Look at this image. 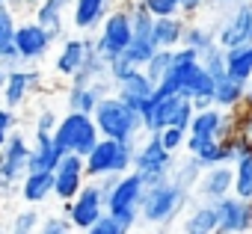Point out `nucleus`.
Masks as SVG:
<instances>
[{
  "mask_svg": "<svg viewBox=\"0 0 252 234\" xmlns=\"http://www.w3.org/2000/svg\"><path fill=\"white\" fill-rule=\"evenodd\" d=\"M57 125H60V113H57L54 107H42V110L36 113V119H33V134H48V137H54Z\"/></svg>",
  "mask_w": 252,
  "mask_h": 234,
  "instance_id": "nucleus-37",
  "label": "nucleus"
},
{
  "mask_svg": "<svg viewBox=\"0 0 252 234\" xmlns=\"http://www.w3.org/2000/svg\"><path fill=\"white\" fill-rule=\"evenodd\" d=\"M30 137L18 128L0 148V184L6 190L18 187L21 178L27 175V166H30Z\"/></svg>",
  "mask_w": 252,
  "mask_h": 234,
  "instance_id": "nucleus-11",
  "label": "nucleus"
},
{
  "mask_svg": "<svg viewBox=\"0 0 252 234\" xmlns=\"http://www.w3.org/2000/svg\"><path fill=\"white\" fill-rule=\"evenodd\" d=\"M36 3H39V0H21V9H24V6H27V9H33Z\"/></svg>",
  "mask_w": 252,
  "mask_h": 234,
  "instance_id": "nucleus-49",
  "label": "nucleus"
},
{
  "mask_svg": "<svg viewBox=\"0 0 252 234\" xmlns=\"http://www.w3.org/2000/svg\"><path fill=\"white\" fill-rule=\"evenodd\" d=\"M175 104H178V95H163V92H158V86H155V95H152V98L146 101V107L140 110V116H143V131H146V134L163 131V128L169 125V119H172Z\"/></svg>",
  "mask_w": 252,
  "mask_h": 234,
  "instance_id": "nucleus-22",
  "label": "nucleus"
},
{
  "mask_svg": "<svg viewBox=\"0 0 252 234\" xmlns=\"http://www.w3.org/2000/svg\"><path fill=\"white\" fill-rule=\"evenodd\" d=\"M39 222H42V210H36L33 205H27L24 210H18L12 216L9 234H36L39 231Z\"/></svg>",
  "mask_w": 252,
  "mask_h": 234,
  "instance_id": "nucleus-34",
  "label": "nucleus"
},
{
  "mask_svg": "<svg viewBox=\"0 0 252 234\" xmlns=\"http://www.w3.org/2000/svg\"><path fill=\"white\" fill-rule=\"evenodd\" d=\"M140 3L155 15V18H169L178 15V0H140Z\"/></svg>",
  "mask_w": 252,
  "mask_h": 234,
  "instance_id": "nucleus-43",
  "label": "nucleus"
},
{
  "mask_svg": "<svg viewBox=\"0 0 252 234\" xmlns=\"http://www.w3.org/2000/svg\"><path fill=\"white\" fill-rule=\"evenodd\" d=\"M217 30V45L220 48H240V45H252V0H240L228 9V15L214 24Z\"/></svg>",
  "mask_w": 252,
  "mask_h": 234,
  "instance_id": "nucleus-13",
  "label": "nucleus"
},
{
  "mask_svg": "<svg viewBox=\"0 0 252 234\" xmlns=\"http://www.w3.org/2000/svg\"><path fill=\"white\" fill-rule=\"evenodd\" d=\"M0 234H9V231H0Z\"/></svg>",
  "mask_w": 252,
  "mask_h": 234,
  "instance_id": "nucleus-53",
  "label": "nucleus"
},
{
  "mask_svg": "<svg viewBox=\"0 0 252 234\" xmlns=\"http://www.w3.org/2000/svg\"><path fill=\"white\" fill-rule=\"evenodd\" d=\"M208 6V0H178V15L187 21H196V15Z\"/></svg>",
  "mask_w": 252,
  "mask_h": 234,
  "instance_id": "nucleus-44",
  "label": "nucleus"
},
{
  "mask_svg": "<svg viewBox=\"0 0 252 234\" xmlns=\"http://www.w3.org/2000/svg\"><path fill=\"white\" fill-rule=\"evenodd\" d=\"M101 187H104L107 213L116 222H122L128 231H134V225L140 222V202H143V193H146V181L131 169V172L116 175V178H104Z\"/></svg>",
  "mask_w": 252,
  "mask_h": 234,
  "instance_id": "nucleus-2",
  "label": "nucleus"
},
{
  "mask_svg": "<svg viewBox=\"0 0 252 234\" xmlns=\"http://www.w3.org/2000/svg\"><path fill=\"white\" fill-rule=\"evenodd\" d=\"M0 6H9V0H0Z\"/></svg>",
  "mask_w": 252,
  "mask_h": 234,
  "instance_id": "nucleus-51",
  "label": "nucleus"
},
{
  "mask_svg": "<svg viewBox=\"0 0 252 234\" xmlns=\"http://www.w3.org/2000/svg\"><path fill=\"white\" fill-rule=\"evenodd\" d=\"M175 157L178 154H169L158 134H143V140L134 146V172L146 181V187L152 184H160L172 175V166H175Z\"/></svg>",
  "mask_w": 252,
  "mask_h": 234,
  "instance_id": "nucleus-7",
  "label": "nucleus"
},
{
  "mask_svg": "<svg viewBox=\"0 0 252 234\" xmlns=\"http://www.w3.org/2000/svg\"><path fill=\"white\" fill-rule=\"evenodd\" d=\"M0 68H3V71H15V68H21V57H18L15 45L0 48Z\"/></svg>",
  "mask_w": 252,
  "mask_h": 234,
  "instance_id": "nucleus-45",
  "label": "nucleus"
},
{
  "mask_svg": "<svg viewBox=\"0 0 252 234\" xmlns=\"http://www.w3.org/2000/svg\"><path fill=\"white\" fill-rule=\"evenodd\" d=\"M246 107H252V80L246 83Z\"/></svg>",
  "mask_w": 252,
  "mask_h": 234,
  "instance_id": "nucleus-48",
  "label": "nucleus"
},
{
  "mask_svg": "<svg viewBox=\"0 0 252 234\" xmlns=\"http://www.w3.org/2000/svg\"><path fill=\"white\" fill-rule=\"evenodd\" d=\"M199 62H202V68H205L214 80H220V77L225 74V48L214 45L211 51H205V54L199 57Z\"/></svg>",
  "mask_w": 252,
  "mask_h": 234,
  "instance_id": "nucleus-35",
  "label": "nucleus"
},
{
  "mask_svg": "<svg viewBox=\"0 0 252 234\" xmlns=\"http://www.w3.org/2000/svg\"><path fill=\"white\" fill-rule=\"evenodd\" d=\"M113 80L110 77H101V80H95V83H89V86H74V83H65V107L68 110H74V113H95V107L107 98V95H113Z\"/></svg>",
  "mask_w": 252,
  "mask_h": 234,
  "instance_id": "nucleus-19",
  "label": "nucleus"
},
{
  "mask_svg": "<svg viewBox=\"0 0 252 234\" xmlns=\"http://www.w3.org/2000/svg\"><path fill=\"white\" fill-rule=\"evenodd\" d=\"M119 3H122V0H119Z\"/></svg>",
  "mask_w": 252,
  "mask_h": 234,
  "instance_id": "nucleus-54",
  "label": "nucleus"
},
{
  "mask_svg": "<svg viewBox=\"0 0 252 234\" xmlns=\"http://www.w3.org/2000/svg\"><path fill=\"white\" fill-rule=\"evenodd\" d=\"M217 228H220L217 205L214 202H190V207L184 210L181 234H217Z\"/></svg>",
  "mask_w": 252,
  "mask_h": 234,
  "instance_id": "nucleus-23",
  "label": "nucleus"
},
{
  "mask_svg": "<svg viewBox=\"0 0 252 234\" xmlns=\"http://www.w3.org/2000/svg\"><path fill=\"white\" fill-rule=\"evenodd\" d=\"M12 45H15L18 57H21V65H39V62H45V59L54 54V48H57V42L51 39V33H48L45 27H39L33 18L18 21Z\"/></svg>",
  "mask_w": 252,
  "mask_h": 234,
  "instance_id": "nucleus-10",
  "label": "nucleus"
},
{
  "mask_svg": "<svg viewBox=\"0 0 252 234\" xmlns=\"http://www.w3.org/2000/svg\"><path fill=\"white\" fill-rule=\"evenodd\" d=\"M231 172H234V193L231 196H237L243 202H252V148L243 151L231 163Z\"/></svg>",
  "mask_w": 252,
  "mask_h": 234,
  "instance_id": "nucleus-31",
  "label": "nucleus"
},
{
  "mask_svg": "<svg viewBox=\"0 0 252 234\" xmlns=\"http://www.w3.org/2000/svg\"><path fill=\"white\" fill-rule=\"evenodd\" d=\"M243 104H246V83H240V80L222 74V77L214 83V107L231 113V110H240Z\"/></svg>",
  "mask_w": 252,
  "mask_h": 234,
  "instance_id": "nucleus-27",
  "label": "nucleus"
},
{
  "mask_svg": "<svg viewBox=\"0 0 252 234\" xmlns=\"http://www.w3.org/2000/svg\"><path fill=\"white\" fill-rule=\"evenodd\" d=\"M54 140L57 146L63 148V154H77V157H86L95 143L101 140L98 128H95V119L89 113H74V110H65V116H60V125L54 131Z\"/></svg>",
  "mask_w": 252,
  "mask_h": 234,
  "instance_id": "nucleus-5",
  "label": "nucleus"
},
{
  "mask_svg": "<svg viewBox=\"0 0 252 234\" xmlns=\"http://www.w3.org/2000/svg\"><path fill=\"white\" fill-rule=\"evenodd\" d=\"M71 3L74 0H39V3L33 6V21L39 27H45L51 33V39L60 45L71 27Z\"/></svg>",
  "mask_w": 252,
  "mask_h": 234,
  "instance_id": "nucleus-16",
  "label": "nucleus"
},
{
  "mask_svg": "<svg viewBox=\"0 0 252 234\" xmlns=\"http://www.w3.org/2000/svg\"><path fill=\"white\" fill-rule=\"evenodd\" d=\"M199 175H202V163L196 160V157H190V154H184V157H175V166H172V181L178 184V187H184V190H196V181H199Z\"/></svg>",
  "mask_w": 252,
  "mask_h": 234,
  "instance_id": "nucleus-32",
  "label": "nucleus"
},
{
  "mask_svg": "<svg viewBox=\"0 0 252 234\" xmlns=\"http://www.w3.org/2000/svg\"><path fill=\"white\" fill-rule=\"evenodd\" d=\"M63 160V148L57 146L54 137L48 134H33V143H30V166L27 172H54Z\"/></svg>",
  "mask_w": 252,
  "mask_h": 234,
  "instance_id": "nucleus-24",
  "label": "nucleus"
},
{
  "mask_svg": "<svg viewBox=\"0 0 252 234\" xmlns=\"http://www.w3.org/2000/svg\"><path fill=\"white\" fill-rule=\"evenodd\" d=\"M193 113H196L193 101L178 98V104H175V110H172V119H169L166 128H181V131H187V128H190V119H193Z\"/></svg>",
  "mask_w": 252,
  "mask_h": 234,
  "instance_id": "nucleus-41",
  "label": "nucleus"
},
{
  "mask_svg": "<svg viewBox=\"0 0 252 234\" xmlns=\"http://www.w3.org/2000/svg\"><path fill=\"white\" fill-rule=\"evenodd\" d=\"M18 196L33 207L45 205L48 199H54V172H33L30 169L18 184Z\"/></svg>",
  "mask_w": 252,
  "mask_h": 234,
  "instance_id": "nucleus-26",
  "label": "nucleus"
},
{
  "mask_svg": "<svg viewBox=\"0 0 252 234\" xmlns=\"http://www.w3.org/2000/svg\"><path fill=\"white\" fill-rule=\"evenodd\" d=\"M95 48V33H83V36H65L57 48H54V77L71 83V77L80 71L86 54Z\"/></svg>",
  "mask_w": 252,
  "mask_h": 234,
  "instance_id": "nucleus-12",
  "label": "nucleus"
},
{
  "mask_svg": "<svg viewBox=\"0 0 252 234\" xmlns=\"http://www.w3.org/2000/svg\"><path fill=\"white\" fill-rule=\"evenodd\" d=\"M225 74L240 80V83L252 80V45H240V48L225 51Z\"/></svg>",
  "mask_w": 252,
  "mask_h": 234,
  "instance_id": "nucleus-28",
  "label": "nucleus"
},
{
  "mask_svg": "<svg viewBox=\"0 0 252 234\" xmlns=\"http://www.w3.org/2000/svg\"><path fill=\"white\" fill-rule=\"evenodd\" d=\"M21 128V119H18V110H9L0 104V148H3V143Z\"/></svg>",
  "mask_w": 252,
  "mask_h": 234,
  "instance_id": "nucleus-40",
  "label": "nucleus"
},
{
  "mask_svg": "<svg viewBox=\"0 0 252 234\" xmlns=\"http://www.w3.org/2000/svg\"><path fill=\"white\" fill-rule=\"evenodd\" d=\"M190 190L178 187L172 178L146 187L143 202H140V222L152 225V228H166L172 225L187 207H190Z\"/></svg>",
  "mask_w": 252,
  "mask_h": 234,
  "instance_id": "nucleus-1",
  "label": "nucleus"
},
{
  "mask_svg": "<svg viewBox=\"0 0 252 234\" xmlns=\"http://www.w3.org/2000/svg\"><path fill=\"white\" fill-rule=\"evenodd\" d=\"M101 77H110V62L92 48V51L86 54L80 71L71 77V83H74V86H89V83H95V80H101Z\"/></svg>",
  "mask_w": 252,
  "mask_h": 234,
  "instance_id": "nucleus-30",
  "label": "nucleus"
},
{
  "mask_svg": "<svg viewBox=\"0 0 252 234\" xmlns=\"http://www.w3.org/2000/svg\"><path fill=\"white\" fill-rule=\"evenodd\" d=\"M63 213H65V219L71 222V228L74 231H86L89 225H95L104 213H107V207H104V187H101V181H86L83 184V190L71 199V202H65L63 205Z\"/></svg>",
  "mask_w": 252,
  "mask_h": 234,
  "instance_id": "nucleus-9",
  "label": "nucleus"
},
{
  "mask_svg": "<svg viewBox=\"0 0 252 234\" xmlns=\"http://www.w3.org/2000/svg\"><path fill=\"white\" fill-rule=\"evenodd\" d=\"M45 86H48V77H45V71L39 65H21L15 71H6V86L0 92V104L9 107V110H21Z\"/></svg>",
  "mask_w": 252,
  "mask_h": 234,
  "instance_id": "nucleus-8",
  "label": "nucleus"
},
{
  "mask_svg": "<svg viewBox=\"0 0 252 234\" xmlns=\"http://www.w3.org/2000/svg\"><path fill=\"white\" fill-rule=\"evenodd\" d=\"M3 193H6V187H3V184H0V196H3Z\"/></svg>",
  "mask_w": 252,
  "mask_h": 234,
  "instance_id": "nucleus-52",
  "label": "nucleus"
},
{
  "mask_svg": "<svg viewBox=\"0 0 252 234\" xmlns=\"http://www.w3.org/2000/svg\"><path fill=\"white\" fill-rule=\"evenodd\" d=\"M89 181H104L116 178L134 169V146L131 143H119V140H98L95 148L83 157Z\"/></svg>",
  "mask_w": 252,
  "mask_h": 234,
  "instance_id": "nucleus-4",
  "label": "nucleus"
},
{
  "mask_svg": "<svg viewBox=\"0 0 252 234\" xmlns=\"http://www.w3.org/2000/svg\"><path fill=\"white\" fill-rule=\"evenodd\" d=\"M36 234H74L71 222L65 219V213H42V222H39V231Z\"/></svg>",
  "mask_w": 252,
  "mask_h": 234,
  "instance_id": "nucleus-36",
  "label": "nucleus"
},
{
  "mask_svg": "<svg viewBox=\"0 0 252 234\" xmlns=\"http://www.w3.org/2000/svg\"><path fill=\"white\" fill-rule=\"evenodd\" d=\"M199 202H220L225 196L234 193V172H231V163H220V166H208L202 169L199 181H196V190Z\"/></svg>",
  "mask_w": 252,
  "mask_h": 234,
  "instance_id": "nucleus-17",
  "label": "nucleus"
},
{
  "mask_svg": "<svg viewBox=\"0 0 252 234\" xmlns=\"http://www.w3.org/2000/svg\"><path fill=\"white\" fill-rule=\"evenodd\" d=\"M234 3H240V0H208V6H217V9H231Z\"/></svg>",
  "mask_w": 252,
  "mask_h": 234,
  "instance_id": "nucleus-47",
  "label": "nucleus"
},
{
  "mask_svg": "<svg viewBox=\"0 0 252 234\" xmlns=\"http://www.w3.org/2000/svg\"><path fill=\"white\" fill-rule=\"evenodd\" d=\"M116 9V0H74L71 3V30L83 33H98L104 18Z\"/></svg>",
  "mask_w": 252,
  "mask_h": 234,
  "instance_id": "nucleus-20",
  "label": "nucleus"
},
{
  "mask_svg": "<svg viewBox=\"0 0 252 234\" xmlns=\"http://www.w3.org/2000/svg\"><path fill=\"white\" fill-rule=\"evenodd\" d=\"M172 62H175V51H155V57L143 65V71H146V74H149V80L158 86V83L169 74Z\"/></svg>",
  "mask_w": 252,
  "mask_h": 234,
  "instance_id": "nucleus-33",
  "label": "nucleus"
},
{
  "mask_svg": "<svg viewBox=\"0 0 252 234\" xmlns=\"http://www.w3.org/2000/svg\"><path fill=\"white\" fill-rule=\"evenodd\" d=\"M15 27H18V15L12 6H0V48L12 45L15 39Z\"/></svg>",
  "mask_w": 252,
  "mask_h": 234,
  "instance_id": "nucleus-38",
  "label": "nucleus"
},
{
  "mask_svg": "<svg viewBox=\"0 0 252 234\" xmlns=\"http://www.w3.org/2000/svg\"><path fill=\"white\" fill-rule=\"evenodd\" d=\"M184 30H187V18H181V15L155 18V27H152L155 48L158 51H178L184 42Z\"/></svg>",
  "mask_w": 252,
  "mask_h": 234,
  "instance_id": "nucleus-25",
  "label": "nucleus"
},
{
  "mask_svg": "<svg viewBox=\"0 0 252 234\" xmlns=\"http://www.w3.org/2000/svg\"><path fill=\"white\" fill-rule=\"evenodd\" d=\"M116 89H113V95L116 98H122L128 107H134L137 113L146 107V101L155 95V83L149 80V74L143 71V68H137V71H131V74H125L122 80H116L113 83Z\"/></svg>",
  "mask_w": 252,
  "mask_h": 234,
  "instance_id": "nucleus-21",
  "label": "nucleus"
},
{
  "mask_svg": "<svg viewBox=\"0 0 252 234\" xmlns=\"http://www.w3.org/2000/svg\"><path fill=\"white\" fill-rule=\"evenodd\" d=\"M187 134L205 137V140H225L231 134H237V113L231 110H220V107H199L190 119Z\"/></svg>",
  "mask_w": 252,
  "mask_h": 234,
  "instance_id": "nucleus-14",
  "label": "nucleus"
},
{
  "mask_svg": "<svg viewBox=\"0 0 252 234\" xmlns=\"http://www.w3.org/2000/svg\"><path fill=\"white\" fill-rule=\"evenodd\" d=\"M92 119H95V128H98V134L104 140H119V143L137 146L143 140V134H146L143 131V116L134 107H128L122 98H116V95H107L95 107Z\"/></svg>",
  "mask_w": 252,
  "mask_h": 234,
  "instance_id": "nucleus-3",
  "label": "nucleus"
},
{
  "mask_svg": "<svg viewBox=\"0 0 252 234\" xmlns=\"http://www.w3.org/2000/svg\"><path fill=\"white\" fill-rule=\"evenodd\" d=\"M217 216H220L217 234H249L252 231V202L225 196L217 202Z\"/></svg>",
  "mask_w": 252,
  "mask_h": 234,
  "instance_id": "nucleus-18",
  "label": "nucleus"
},
{
  "mask_svg": "<svg viewBox=\"0 0 252 234\" xmlns=\"http://www.w3.org/2000/svg\"><path fill=\"white\" fill-rule=\"evenodd\" d=\"M83 234H131V231L125 228L122 222H116V219H113L110 213H104V216H101V219H98L95 225H89V228H86Z\"/></svg>",
  "mask_w": 252,
  "mask_h": 234,
  "instance_id": "nucleus-42",
  "label": "nucleus"
},
{
  "mask_svg": "<svg viewBox=\"0 0 252 234\" xmlns=\"http://www.w3.org/2000/svg\"><path fill=\"white\" fill-rule=\"evenodd\" d=\"M158 140H160V146L169 154H178V151H184L187 131H181V128H163V131H158Z\"/></svg>",
  "mask_w": 252,
  "mask_h": 234,
  "instance_id": "nucleus-39",
  "label": "nucleus"
},
{
  "mask_svg": "<svg viewBox=\"0 0 252 234\" xmlns=\"http://www.w3.org/2000/svg\"><path fill=\"white\" fill-rule=\"evenodd\" d=\"M86 181H89V175H86L83 157H77V154H63L60 166L54 169V199H60L63 205L71 202V199L83 190Z\"/></svg>",
  "mask_w": 252,
  "mask_h": 234,
  "instance_id": "nucleus-15",
  "label": "nucleus"
},
{
  "mask_svg": "<svg viewBox=\"0 0 252 234\" xmlns=\"http://www.w3.org/2000/svg\"><path fill=\"white\" fill-rule=\"evenodd\" d=\"M3 86H6V71L0 68V92H3Z\"/></svg>",
  "mask_w": 252,
  "mask_h": 234,
  "instance_id": "nucleus-50",
  "label": "nucleus"
},
{
  "mask_svg": "<svg viewBox=\"0 0 252 234\" xmlns=\"http://www.w3.org/2000/svg\"><path fill=\"white\" fill-rule=\"evenodd\" d=\"M131 39H134V24H131L128 6H125V0H122V3H116V9L104 18V24L98 27V33H95V51L107 62H113V59H119L125 51H128Z\"/></svg>",
  "mask_w": 252,
  "mask_h": 234,
  "instance_id": "nucleus-6",
  "label": "nucleus"
},
{
  "mask_svg": "<svg viewBox=\"0 0 252 234\" xmlns=\"http://www.w3.org/2000/svg\"><path fill=\"white\" fill-rule=\"evenodd\" d=\"M234 113H237V131L252 143V107H246V104H243V107H240V110H234Z\"/></svg>",
  "mask_w": 252,
  "mask_h": 234,
  "instance_id": "nucleus-46",
  "label": "nucleus"
},
{
  "mask_svg": "<svg viewBox=\"0 0 252 234\" xmlns=\"http://www.w3.org/2000/svg\"><path fill=\"white\" fill-rule=\"evenodd\" d=\"M214 45H217V30H214V27L199 24V21H187V30H184V42H181V48H190V51H196V54L202 57V54L211 51Z\"/></svg>",
  "mask_w": 252,
  "mask_h": 234,
  "instance_id": "nucleus-29",
  "label": "nucleus"
}]
</instances>
